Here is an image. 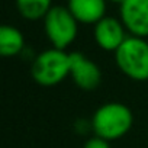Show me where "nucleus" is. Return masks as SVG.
<instances>
[{
    "mask_svg": "<svg viewBox=\"0 0 148 148\" xmlns=\"http://www.w3.org/2000/svg\"><path fill=\"white\" fill-rule=\"evenodd\" d=\"M90 123L96 136L112 142L121 139L131 131L134 115L125 103L108 102L95 110Z\"/></svg>",
    "mask_w": 148,
    "mask_h": 148,
    "instance_id": "obj_1",
    "label": "nucleus"
},
{
    "mask_svg": "<svg viewBox=\"0 0 148 148\" xmlns=\"http://www.w3.org/2000/svg\"><path fill=\"white\" fill-rule=\"evenodd\" d=\"M70 54L62 49L49 48L39 52L34 58L31 65V76L36 84L52 87L70 76Z\"/></svg>",
    "mask_w": 148,
    "mask_h": 148,
    "instance_id": "obj_2",
    "label": "nucleus"
},
{
    "mask_svg": "<svg viewBox=\"0 0 148 148\" xmlns=\"http://www.w3.org/2000/svg\"><path fill=\"white\" fill-rule=\"evenodd\" d=\"M115 62L126 77L135 82L148 80V41L128 36L115 52Z\"/></svg>",
    "mask_w": 148,
    "mask_h": 148,
    "instance_id": "obj_3",
    "label": "nucleus"
},
{
    "mask_svg": "<svg viewBox=\"0 0 148 148\" xmlns=\"http://www.w3.org/2000/svg\"><path fill=\"white\" fill-rule=\"evenodd\" d=\"M44 32L52 48L65 51V48L77 38L79 22L71 15L68 8L52 6L44 18Z\"/></svg>",
    "mask_w": 148,
    "mask_h": 148,
    "instance_id": "obj_4",
    "label": "nucleus"
},
{
    "mask_svg": "<svg viewBox=\"0 0 148 148\" xmlns=\"http://www.w3.org/2000/svg\"><path fill=\"white\" fill-rule=\"evenodd\" d=\"M70 77L73 79L74 84L84 92H92L99 87L102 83V70L100 67L89 60L82 52H70Z\"/></svg>",
    "mask_w": 148,
    "mask_h": 148,
    "instance_id": "obj_5",
    "label": "nucleus"
},
{
    "mask_svg": "<svg viewBox=\"0 0 148 148\" xmlns=\"http://www.w3.org/2000/svg\"><path fill=\"white\" fill-rule=\"evenodd\" d=\"M119 16L131 36L148 38V0H125L119 5Z\"/></svg>",
    "mask_w": 148,
    "mask_h": 148,
    "instance_id": "obj_6",
    "label": "nucleus"
},
{
    "mask_svg": "<svg viewBox=\"0 0 148 148\" xmlns=\"http://www.w3.org/2000/svg\"><path fill=\"white\" fill-rule=\"evenodd\" d=\"M93 36L97 47L108 52H116L118 48L129 36L121 19L113 16H105L93 28Z\"/></svg>",
    "mask_w": 148,
    "mask_h": 148,
    "instance_id": "obj_7",
    "label": "nucleus"
},
{
    "mask_svg": "<svg viewBox=\"0 0 148 148\" xmlns=\"http://www.w3.org/2000/svg\"><path fill=\"white\" fill-rule=\"evenodd\" d=\"M67 8L83 25H96L106 16V0H68Z\"/></svg>",
    "mask_w": 148,
    "mask_h": 148,
    "instance_id": "obj_8",
    "label": "nucleus"
},
{
    "mask_svg": "<svg viewBox=\"0 0 148 148\" xmlns=\"http://www.w3.org/2000/svg\"><path fill=\"white\" fill-rule=\"evenodd\" d=\"M25 49L23 34L12 25H3L0 28V54L5 58L16 57Z\"/></svg>",
    "mask_w": 148,
    "mask_h": 148,
    "instance_id": "obj_9",
    "label": "nucleus"
},
{
    "mask_svg": "<svg viewBox=\"0 0 148 148\" xmlns=\"http://www.w3.org/2000/svg\"><path fill=\"white\" fill-rule=\"evenodd\" d=\"M52 0H16V9L26 21H39L51 10Z\"/></svg>",
    "mask_w": 148,
    "mask_h": 148,
    "instance_id": "obj_10",
    "label": "nucleus"
},
{
    "mask_svg": "<svg viewBox=\"0 0 148 148\" xmlns=\"http://www.w3.org/2000/svg\"><path fill=\"white\" fill-rule=\"evenodd\" d=\"M83 148H110V142L95 135V136L89 138V139L84 142Z\"/></svg>",
    "mask_w": 148,
    "mask_h": 148,
    "instance_id": "obj_11",
    "label": "nucleus"
},
{
    "mask_svg": "<svg viewBox=\"0 0 148 148\" xmlns=\"http://www.w3.org/2000/svg\"><path fill=\"white\" fill-rule=\"evenodd\" d=\"M109 2H113V3H119V5H122L125 0H109Z\"/></svg>",
    "mask_w": 148,
    "mask_h": 148,
    "instance_id": "obj_12",
    "label": "nucleus"
}]
</instances>
